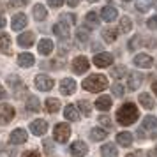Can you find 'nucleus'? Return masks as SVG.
I'll list each match as a JSON object with an SVG mask.
<instances>
[{
  "label": "nucleus",
  "mask_w": 157,
  "mask_h": 157,
  "mask_svg": "<svg viewBox=\"0 0 157 157\" xmlns=\"http://www.w3.org/2000/svg\"><path fill=\"white\" fill-rule=\"evenodd\" d=\"M138 117H140V111H138L136 104H132V102L122 104V106L118 108V111H117V120H118V124H122V125H132V124L138 120Z\"/></svg>",
  "instance_id": "nucleus-1"
},
{
  "label": "nucleus",
  "mask_w": 157,
  "mask_h": 157,
  "mask_svg": "<svg viewBox=\"0 0 157 157\" xmlns=\"http://www.w3.org/2000/svg\"><path fill=\"white\" fill-rule=\"evenodd\" d=\"M83 88L88 92H102L108 88V78L102 74H92L83 79Z\"/></svg>",
  "instance_id": "nucleus-2"
},
{
  "label": "nucleus",
  "mask_w": 157,
  "mask_h": 157,
  "mask_svg": "<svg viewBox=\"0 0 157 157\" xmlns=\"http://www.w3.org/2000/svg\"><path fill=\"white\" fill-rule=\"evenodd\" d=\"M71 127H69V124H57L55 125V129H53V138L57 140L58 143H65L67 140H69V136H71Z\"/></svg>",
  "instance_id": "nucleus-3"
},
{
  "label": "nucleus",
  "mask_w": 157,
  "mask_h": 157,
  "mask_svg": "<svg viewBox=\"0 0 157 157\" xmlns=\"http://www.w3.org/2000/svg\"><path fill=\"white\" fill-rule=\"evenodd\" d=\"M14 115L16 111L11 104H0V125H7L14 118Z\"/></svg>",
  "instance_id": "nucleus-4"
},
{
  "label": "nucleus",
  "mask_w": 157,
  "mask_h": 157,
  "mask_svg": "<svg viewBox=\"0 0 157 157\" xmlns=\"http://www.w3.org/2000/svg\"><path fill=\"white\" fill-rule=\"evenodd\" d=\"M55 85V81L50 78V76H46V74H37L36 76V86L41 90V92H48L51 90Z\"/></svg>",
  "instance_id": "nucleus-5"
},
{
  "label": "nucleus",
  "mask_w": 157,
  "mask_h": 157,
  "mask_svg": "<svg viewBox=\"0 0 157 157\" xmlns=\"http://www.w3.org/2000/svg\"><path fill=\"white\" fill-rule=\"evenodd\" d=\"M88 67H90V62L86 60V57H76L74 60H72V71L76 72V74L86 72Z\"/></svg>",
  "instance_id": "nucleus-6"
},
{
  "label": "nucleus",
  "mask_w": 157,
  "mask_h": 157,
  "mask_svg": "<svg viewBox=\"0 0 157 157\" xmlns=\"http://www.w3.org/2000/svg\"><path fill=\"white\" fill-rule=\"evenodd\" d=\"M46 131H48V122L43 118H37L30 124V132H34L36 136H44Z\"/></svg>",
  "instance_id": "nucleus-7"
},
{
  "label": "nucleus",
  "mask_w": 157,
  "mask_h": 157,
  "mask_svg": "<svg viewBox=\"0 0 157 157\" xmlns=\"http://www.w3.org/2000/svg\"><path fill=\"white\" fill-rule=\"evenodd\" d=\"M53 32H55L60 39H67V37H69V34H71L69 23L64 21V20H62V21H58V23H55V25H53Z\"/></svg>",
  "instance_id": "nucleus-8"
},
{
  "label": "nucleus",
  "mask_w": 157,
  "mask_h": 157,
  "mask_svg": "<svg viewBox=\"0 0 157 157\" xmlns=\"http://www.w3.org/2000/svg\"><path fill=\"white\" fill-rule=\"evenodd\" d=\"M71 154L74 157H85L88 154V147H86V143L83 141H72L71 143Z\"/></svg>",
  "instance_id": "nucleus-9"
},
{
  "label": "nucleus",
  "mask_w": 157,
  "mask_h": 157,
  "mask_svg": "<svg viewBox=\"0 0 157 157\" xmlns=\"http://www.w3.org/2000/svg\"><path fill=\"white\" fill-rule=\"evenodd\" d=\"M134 65L141 67V69H150V67L154 65V60H152V57L147 55V53H140V55L134 57Z\"/></svg>",
  "instance_id": "nucleus-10"
},
{
  "label": "nucleus",
  "mask_w": 157,
  "mask_h": 157,
  "mask_svg": "<svg viewBox=\"0 0 157 157\" xmlns=\"http://www.w3.org/2000/svg\"><path fill=\"white\" fill-rule=\"evenodd\" d=\"M60 92L64 95H71V94L76 92V81L72 78H64L60 81Z\"/></svg>",
  "instance_id": "nucleus-11"
},
{
  "label": "nucleus",
  "mask_w": 157,
  "mask_h": 157,
  "mask_svg": "<svg viewBox=\"0 0 157 157\" xmlns=\"http://www.w3.org/2000/svg\"><path fill=\"white\" fill-rule=\"evenodd\" d=\"M9 141L13 145H23L27 141V131L25 129H14L11 132V136H9Z\"/></svg>",
  "instance_id": "nucleus-12"
},
{
  "label": "nucleus",
  "mask_w": 157,
  "mask_h": 157,
  "mask_svg": "<svg viewBox=\"0 0 157 157\" xmlns=\"http://www.w3.org/2000/svg\"><path fill=\"white\" fill-rule=\"evenodd\" d=\"M143 83V74L141 72H131L129 74V79H127V86H129V90H138L140 86H141Z\"/></svg>",
  "instance_id": "nucleus-13"
},
{
  "label": "nucleus",
  "mask_w": 157,
  "mask_h": 157,
  "mask_svg": "<svg viewBox=\"0 0 157 157\" xmlns=\"http://www.w3.org/2000/svg\"><path fill=\"white\" fill-rule=\"evenodd\" d=\"M111 62H113L111 53H97L94 57V64L97 67H108V65H111Z\"/></svg>",
  "instance_id": "nucleus-14"
},
{
  "label": "nucleus",
  "mask_w": 157,
  "mask_h": 157,
  "mask_svg": "<svg viewBox=\"0 0 157 157\" xmlns=\"http://www.w3.org/2000/svg\"><path fill=\"white\" fill-rule=\"evenodd\" d=\"M34 41H36L34 32H23V34H20V37H18V44H20L21 48H30V46L34 44Z\"/></svg>",
  "instance_id": "nucleus-15"
},
{
  "label": "nucleus",
  "mask_w": 157,
  "mask_h": 157,
  "mask_svg": "<svg viewBox=\"0 0 157 157\" xmlns=\"http://www.w3.org/2000/svg\"><path fill=\"white\" fill-rule=\"evenodd\" d=\"M117 16H118V13H117V9L111 7V6H106V7H102V11H101V18H102L104 21H108V23L115 21Z\"/></svg>",
  "instance_id": "nucleus-16"
},
{
  "label": "nucleus",
  "mask_w": 157,
  "mask_h": 157,
  "mask_svg": "<svg viewBox=\"0 0 157 157\" xmlns=\"http://www.w3.org/2000/svg\"><path fill=\"white\" fill-rule=\"evenodd\" d=\"M11 25H13V30L20 32L21 29H25V27H27V16L21 14V13L14 14V16H13V21H11Z\"/></svg>",
  "instance_id": "nucleus-17"
},
{
  "label": "nucleus",
  "mask_w": 157,
  "mask_h": 157,
  "mask_svg": "<svg viewBox=\"0 0 157 157\" xmlns=\"http://www.w3.org/2000/svg\"><path fill=\"white\" fill-rule=\"evenodd\" d=\"M64 115H65V118L71 120V122L79 120V111H78V108L74 106V104H67L65 109H64Z\"/></svg>",
  "instance_id": "nucleus-18"
},
{
  "label": "nucleus",
  "mask_w": 157,
  "mask_h": 157,
  "mask_svg": "<svg viewBox=\"0 0 157 157\" xmlns=\"http://www.w3.org/2000/svg\"><path fill=\"white\" fill-rule=\"evenodd\" d=\"M36 62V58L32 53H21V55H18V64L21 65V67H32Z\"/></svg>",
  "instance_id": "nucleus-19"
},
{
  "label": "nucleus",
  "mask_w": 157,
  "mask_h": 157,
  "mask_svg": "<svg viewBox=\"0 0 157 157\" xmlns=\"http://www.w3.org/2000/svg\"><path fill=\"white\" fill-rule=\"evenodd\" d=\"M111 97L109 95H102V97H99V99L95 101V108L97 109H101V111H108L109 108H111Z\"/></svg>",
  "instance_id": "nucleus-20"
},
{
  "label": "nucleus",
  "mask_w": 157,
  "mask_h": 157,
  "mask_svg": "<svg viewBox=\"0 0 157 157\" xmlns=\"http://www.w3.org/2000/svg\"><path fill=\"white\" fill-rule=\"evenodd\" d=\"M99 21H101V18L97 16V13H94V11H90V13L85 16V25L90 27V29H97V27H99Z\"/></svg>",
  "instance_id": "nucleus-21"
},
{
  "label": "nucleus",
  "mask_w": 157,
  "mask_h": 157,
  "mask_svg": "<svg viewBox=\"0 0 157 157\" xmlns=\"http://www.w3.org/2000/svg\"><path fill=\"white\" fill-rule=\"evenodd\" d=\"M101 155L102 157H118V150L115 145L108 143V145H102L101 147Z\"/></svg>",
  "instance_id": "nucleus-22"
},
{
  "label": "nucleus",
  "mask_w": 157,
  "mask_h": 157,
  "mask_svg": "<svg viewBox=\"0 0 157 157\" xmlns=\"http://www.w3.org/2000/svg\"><path fill=\"white\" fill-rule=\"evenodd\" d=\"M117 143L118 145H122V147H131L132 145V134L131 132H118L117 134Z\"/></svg>",
  "instance_id": "nucleus-23"
},
{
  "label": "nucleus",
  "mask_w": 157,
  "mask_h": 157,
  "mask_svg": "<svg viewBox=\"0 0 157 157\" xmlns=\"http://www.w3.org/2000/svg\"><path fill=\"white\" fill-rule=\"evenodd\" d=\"M37 50L41 55H50L51 51H53V43H51L50 39H41V43L37 46Z\"/></svg>",
  "instance_id": "nucleus-24"
},
{
  "label": "nucleus",
  "mask_w": 157,
  "mask_h": 157,
  "mask_svg": "<svg viewBox=\"0 0 157 157\" xmlns=\"http://www.w3.org/2000/svg\"><path fill=\"white\" fill-rule=\"evenodd\" d=\"M46 111L48 113H57L58 109H60V101L55 99V97H50V99H46Z\"/></svg>",
  "instance_id": "nucleus-25"
},
{
  "label": "nucleus",
  "mask_w": 157,
  "mask_h": 157,
  "mask_svg": "<svg viewBox=\"0 0 157 157\" xmlns=\"http://www.w3.org/2000/svg\"><path fill=\"white\" fill-rule=\"evenodd\" d=\"M46 16H48L46 7L41 6V4H36V6H34V18H36L37 21H43V20H46Z\"/></svg>",
  "instance_id": "nucleus-26"
},
{
  "label": "nucleus",
  "mask_w": 157,
  "mask_h": 157,
  "mask_svg": "<svg viewBox=\"0 0 157 157\" xmlns=\"http://www.w3.org/2000/svg\"><path fill=\"white\" fill-rule=\"evenodd\" d=\"M39 109H41V102H39V99H37V97H34V95H30L29 99H27V111L37 113Z\"/></svg>",
  "instance_id": "nucleus-27"
},
{
  "label": "nucleus",
  "mask_w": 157,
  "mask_h": 157,
  "mask_svg": "<svg viewBox=\"0 0 157 157\" xmlns=\"http://www.w3.org/2000/svg\"><path fill=\"white\" fill-rule=\"evenodd\" d=\"M106 136H108V132L101 127H94L90 131V138H92L94 141H102V140H106Z\"/></svg>",
  "instance_id": "nucleus-28"
},
{
  "label": "nucleus",
  "mask_w": 157,
  "mask_h": 157,
  "mask_svg": "<svg viewBox=\"0 0 157 157\" xmlns=\"http://www.w3.org/2000/svg\"><path fill=\"white\" fill-rule=\"evenodd\" d=\"M140 104H141L145 109H152L155 102H154V99H152L150 94H140Z\"/></svg>",
  "instance_id": "nucleus-29"
},
{
  "label": "nucleus",
  "mask_w": 157,
  "mask_h": 157,
  "mask_svg": "<svg viewBox=\"0 0 157 157\" xmlns=\"http://www.w3.org/2000/svg\"><path fill=\"white\" fill-rule=\"evenodd\" d=\"M157 125V118L154 115H147L145 118H143V124H141V129L145 131H150V129H154Z\"/></svg>",
  "instance_id": "nucleus-30"
},
{
  "label": "nucleus",
  "mask_w": 157,
  "mask_h": 157,
  "mask_svg": "<svg viewBox=\"0 0 157 157\" xmlns=\"http://www.w3.org/2000/svg\"><path fill=\"white\" fill-rule=\"evenodd\" d=\"M102 39L106 41V43H113L115 39H117V30L115 29H102Z\"/></svg>",
  "instance_id": "nucleus-31"
},
{
  "label": "nucleus",
  "mask_w": 157,
  "mask_h": 157,
  "mask_svg": "<svg viewBox=\"0 0 157 157\" xmlns=\"http://www.w3.org/2000/svg\"><path fill=\"white\" fill-rule=\"evenodd\" d=\"M152 2H154V0H138V2H136V9H138L140 13H147L150 9V6H152Z\"/></svg>",
  "instance_id": "nucleus-32"
},
{
  "label": "nucleus",
  "mask_w": 157,
  "mask_h": 157,
  "mask_svg": "<svg viewBox=\"0 0 157 157\" xmlns=\"http://www.w3.org/2000/svg\"><path fill=\"white\" fill-rule=\"evenodd\" d=\"M9 44H11V37H9V34H2V32H0V50L7 51Z\"/></svg>",
  "instance_id": "nucleus-33"
},
{
  "label": "nucleus",
  "mask_w": 157,
  "mask_h": 157,
  "mask_svg": "<svg viewBox=\"0 0 157 157\" xmlns=\"http://www.w3.org/2000/svg\"><path fill=\"white\" fill-rule=\"evenodd\" d=\"M132 29V21H131V18L129 16H124L120 20V30L122 32H129V30Z\"/></svg>",
  "instance_id": "nucleus-34"
},
{
  "label": "nucleus",
  "mask_w": 157,
  "mask_h": 157,
  "mask_svg": "<svg viewBox=\"0 0 157 157\" xmlns=\"http://www.w3.org/2000/svg\"><path fill=\"white\" fill-rule=\"evenodd\" d=\"M125 72H127L125 65H117V67H115L113 71H111V76L118 79V78H124V76H125Z\"/></svg>",
  "instance_id": "nucleus-35"
},
{
  "label": "nucleus",
  "mask_w": 157,
  "mask_h": 157,
  "mask_svg": "<svg viewBox=\"0 0 157 157\" xmlns=\"http://www.w3.org/2000/svg\"><path fill=\"white\" fill-rule=\"evenodd\" d=\"M78 108H79V111H83L86 117H88V115H90V111H92V108H90V104H88V101H79Z\"/></svg>",
  "instance_id": "nucleus-36"
},
{
  "label": "nucleus",
  "mask_w": 157,
  "mask_h": 157,
  "mask_svg": "<svg viewBox=\"0 0 157 157\" xmlns=\"http://www.w3.org/2000/svg\"><path fill=\"white\" fill-rule=\"evenodd\" d=\"M141 44V37L140 36H134L131 41H129V50H136V46Z\"/></svg>",
  "instance_id": "nucleus-37"
},
{
  "label": "nucleus",
  "mask_w": 157,
  "mask_h": 157,
  "mask_svg": "<svg viewBox=\"0 0 157 157\" xmlns=\"http://www.w3.org/2000/svg\"><path fill=\"white\" fill-rule=\"evenodd\" d=\"M99 122L104 125V127H108V129H111V120H109V117H106V115H102V117H99Z\"/></svg>",
  "instance_id": "nucleus-38"
},
{
  "label": "nucleus",
  "mask_w": 157,
  "mask_h": 157,
  "mask_svg": "<svg viewBox=\"0 0 157 157\" xmlns=\"http://www.w3.org/2000/svg\"><path fill=\"white\" fill-rule=\"evenodd\" d=\"M124 92H125V88H124L122 85H113V94L117 95V97H122Z\"/></svg>",
  "instance_id": "nucleus-39"
},
{
  "label": "nucleus",
  "mask_w": 157,
  "mask_h": 157,
  "mask_svg": "<svg viewBox=\"0 0 157 157\" xmlns=\"http://www.w3.org/2000/svg\"><path fill=\"white\" fill-rule=\"evenodd\" d=\"M7 81H9V85H11V86H20V83H21V81H20V78H18V76H14V74H13V76H9Z\"/></svg>",
  "instance_id": "nucleus-40"
},
{
  "label": "nucleus",
  "mask_w": 157,
  "mask_h": 157,
  "mask_svg": "<svg viewBox=\"0 0 157 157\" xmlns=\"http://www.w3.org/2000/svg\"><path fill=\"white\" fill-rule=\"evenodd\" d=\"M64 2L65 0H48V4H50L53 9H58V7H62L64 6Z\"/></svg>",
  "instance_id": "nucleus-41"
},
{
  "label": "nucleus",
  "mask_w": 157,
  "mask_h": 157,
  "mask_svg": "<svg viewBox=\"0 0 157 157\" xmlns=\"http://www.w3.org/2000/svg\"><path fill=\"white\" fill-rule=\"evenodd\" d=\"M147 25H148V29H150V30H155V29H157V16L150 18L148 21H147Z\"/></svg>",
  "instance_id": "nucleus-42"
},
{
  "label": "nucleus",
  "mask_w": 157,
  "mask_h": 157,
  "mask_svg": "<svg viewBox=\"0 0 157 157\" xmlns=\"http://www.w3.org/2000/svg\"><path fill=\"white\" fill-rule=\"evenodd\" d=\"M11 4H13L14 7H23V6L29 4V0H11Z\"/></svg>",
  "instance_id": "nucleus-43"
},
{
  "label": "nucleus",
  "mask_w": 157,
  "mask_h": 157,
  "mask_svg": "<svg viewBox=\"0 0 157 157\" xmlns=\"http://www.w3.org/2000/svg\"><path fill=\"white\" fill-rule=\"evenodd\" d=\"M78 39L85 43V41H88V34H86V32H83V30H79V32H78Z\"/></svg>",
  "instance_id": "nucleus-44"
},
{
  "label": "nucleus",
  "mask_w": 157,
  "mask_h": 157,
  "mask_svg": "<svg viewBox=\"0 0 157 157\" xmlns=\"http://www.w3.org/2000/svg\"><path fill=\"white\" fill-rule=\"evenodd\" d=\"M21 157H41V155H39L37 152H34V150H30V152H25Z\"/></svg>",
  "instance_id": "nucleus-45"
},
{
  "label": "nucleus",
  "mask_w": 157,
  "mask_h": 157,
  "mask_svg": "<svg viewBox=\"0 0 157 157\" xmlns=\"http://www.w3.org/2000/svg\"><path fill=\"white\" fill-rule=\"evenodd\" d=\"M65 2H67V4H69L71 7H76V6L79 4V0H65Z\"/></svg>",
  "instance_id": "nucleus-46"
},
{
  "label": "nucleus",
  "mask_w": 157,
  "mask_h": 157,
  "mask_svg": "<svg viewBox=\"0 0 157 157\" xmlns=\"http://www.w3.org/2000/svg\"><path fill=\"white\" fill-rule=\"evenodd\" d=\"M6 97H7V92H6V90L0 86V99H6Z\"/></svg>",
  "instance_id": "nucleus-47"
},
{
  "label": "nucleus",
  "mask_w": 157,
  "mask_h": 157,
  "mask_svg": "<svg viewBox=\"0 0 157 157\" xmlns=\"http://www.w3.org/2000/svg\"><path fill=\"white\" fill-rule=\"evenodd\" d=\"M148 157H157V147L154 150H150V152H148Z\"/></svg>",
  "instance_id": "nucleus-48"
},
{
  "label": "nucleus",
  "mask_w": 157,
  "mask_h": 157,
  "mask_svg": "<svg viewBox=\"0 0 157 157\" xmlns=\"http://www.w3.org/2000/svg\"><path fill=\"white\" fill-rule=\"evenodd\" d=\"M44 147H46V152L50 154V152H51V148H50V147H51V143H50V141H46V143H44Z\"/></svg>",
  "instance_id": "nucleus-49"
},
{
  "label": "nucleus",
  "mask_w": 157,
  "mask_h": 157,
  "mask_svg": "<svg viewBox=\"0 0 157 157\" xmlns=\"http://www.w3.org/2000/svg\"><path fill=\"white\" fill-rule=\"evenodd\" d=\"M4 25H6V18H4V16L0 14V29H2Z\"/></svg>",
  "instance_id": "nucleus-50"
},
{
  "label": "nucleus",
  "mask_w": 157,
  "mask_h": 157,
  "mask_svg": "<svg viewBox=\"0 0 157 157\" xmlns=\"http://www.w3.org/2000/svg\"><path fill=\"white\" fill-rule=\"evenodd\" d=\"M152 90H154V94L157 95V81H154V83H152Z\"/></svg>",
  "instance_id": "nucleus-51"
},
{
  "label": "nucleus",
  "mask_w": 157,
  "mask_h": 157,
  "mask_svg": "<svg viewBox=\"0 0 157 157\" xmlns=\"http://www.w3.org/2000/svg\"><path fill=\"white\" fill-rule=\"evenodd\" d=\"M125 157H141V154H140V152H136V154H129V155H125Z\"/></svg>",
  "instance_id": "nucleus-52"
},
{
  "label": "nucleus",
  "mask_w": 157,
  "mask_h": 157,
  "mask_svg": "<svg viewBox=\"0 0 157 157\" xmlns=\"http://www.w3.org/2000/svg\"><path fill=\"white\" fill-rule=\"evenodd\" d=\"M152 6H154V7L157 9V0H154V2H152Z\"/></svg>",
  "instance_id": "nucleus-53"
},
{
  "label": "nucleus",
  "mask_w": 157,
  "mask_h": 157,
  "mask_svg": "<svg viewBox=\"0 0 157 157\" xmlns=\"http://www.w3.org/2000/svg\"><path fill=\"white\" fill-rule=\"evenodd\" d=\"M88 2H97V0H88Z\"/></svg>",
  "instance_id": "nucleus-54"
},
{
  "label": "nucleus",
  "mask_w": 157,
  "mask_h": 157,
  "mask_svg": "<svg viewBox=\"0 0 157 157\" xmlns=\"http://www.w3.org/2000/svg\"><path fill=\"white\" fill-rule=\"evenodd\" d=\"M154 136H155V138H157V132H155V134H154Z\"/></svg>",
  "instance_id": "nucleus-55"
},
{
  "label": "nucleus",
  "mask_w": 157,
  "mask_h": 157,
  "mask_svg": "<svg viewBox=\"0 0 157 157\" xmlns=\"http://www.w3.org/2000/svg\"><path fill=\"white\" fill-rule=\"evenodd\" d=\"M124 2H129V0H124Z\"/></svg>",
  "instance_id": "nucleus-56"
}]
</instances>
